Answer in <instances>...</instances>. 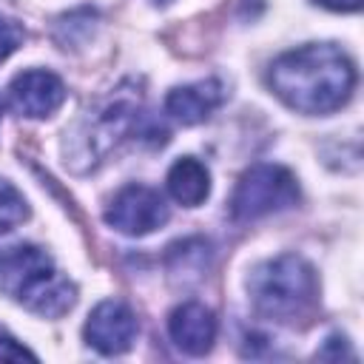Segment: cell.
I'll return each instance as SVG.
<instances>
[{
	"label": "cell",
	"instance_id": "1",
	"mask_svg": "<svg viewBox=\"0 0 364 364\" xmlns=\"http://www.w3.org/2000/svg\"><path fill=\"white\" fill-rule=\"evenodd\" d=\"M267 85L296 114L324 117L350 102L355 91V65L333 43H307L270 63Z\"/></svg>",
	"mask_w": 364,
	"mask_h": 364
},
{
	"label": "cell",
	"instance_id": "2",
	"mask_svg": "<svg viewBox=\"0 0 364 364\" xmlns=\"http://www.w3.org/2000/svg\"><path fill=\"white\" fill-rule=\"evenodd\" d=\"M0 293L43 318H60L77 301L74 282H68L37 245H11L0 250Z\"/></svg>",
	"mask_w": 364,
	"mask_h": 364
},
{
	"label": "cell",
	"instance_id": "3",
	"mask_svg": "<svg viewBox=\"0 0 364 364\" xmlns=\"http://www.w3.org/2000/svg\"><path fill=\"white\" fill-rule=\"evenodd\" d=\"M250 304L273 321H296L307 316L318 296V279L307 259L282 253L259 262L247 276Z\"/></svg>",
	"mask_w": 364,
	"mask_h": 364
},
{
	"label": "cell",
	"instance_id": "4",
	"mask_svg": "<svg viewBox=\"0 0 364 364\" xmlns=\"http://www.w3.org/2000/svg\"><path fill=\"white\" fill-rule=\"evenodd\" d=\"M139 91L128 85L117 88L94 114L65 131V162L74 171H88L100 165L128 134H139Z\"/></svg>",
	"mask_w": 364,
	"mask_h": 364
},
{
	"label": "cell",
	"instance_id": "5",
	"mask_svg": "<svg viewBox=\"0 0 364 364\" xmlns=\"http://www.w3.org/2000/svg\"><path fill=\"white\" fill-rule=\"evenodd\" d=\"M299 202L296 176L273 162H259L247 168L230 196V216L236 222H256L262 216L287 210Z\"/></svg>",
	"mask_w": 364,
	"mask_h": 364
},
{
	"label": "cell",
	"instance_id": "6",
	"mask_svg": "<svg viewBox=\"0 0 364 364\" xmlns=\"http://www.w3.org/2000/svg\"><path fill=\"white\" fill-rule=\"evenodd\" d=\"M168 222V205L148 185H125L105 208V225L125 236H148Z\"/></svg>",
	"mask_w": 364,
	"mask_h": 364
},
{
	"label": "cell",
	"instance_id": "7",
	"mask_svg": "<svg viewBox=\"0 0 364 364\" xmlns=\"http://www.w3.org/2000/svg\"><path fill=\"white\" fill-rule=\"evenodd\" d=\"M136 330H139V324H136L134 310L119 299H105L88 313L82 336H85L88 347H94L97 353L119 355V353L131 350Z\"/></svg>",
	"mask_w": 364,
	"mask_h": 364
},
{
	"label": "cell",
	"instance_id": "8",
	"mask_svg": "<svg viewBox=\"0 0 364 364\" xmlns=\"http://www.w3.org/2000/svg\"><path fill=\"white\" fill-rule=\"evenodd\" d=\"M65 100V85L54 71L28 68L9 82V102L20 117L43 119L51 117Z\"/></svg>",
	"mask_w": 364,
	"mask_h": 364
},
{
	"label": "cell",
	"instance_id": "9",
	"mask_svg": "<svg viewBox=\"0 0 364 364\" xmlns=\"http://www.w3.org/2000/svg\"><path fill=\"white\" fill-rule=\"evenodd\" d=\"M168 336L185 355H205L216 341V316L202 301H182L168 316Z\"/></svg>",
	"mask_w": 364,
	"mask_h": 364
},
{
	"label": "cell",
	"instance_id": "10",
	"mask_svg": "<svg viewBox=\"0 0 364 364\" xmlns=\"http://www.w3.org/2000/svg\"><path fill=\"white\" fill-rule=\"evenodd\" d=\"M225 100V85L219 80H199L188 85H176L165 97V111L182 125L205 122Z\"/></svg>",
	"mask_w": 364,
	"mask_h": 364
},
{
	"label": "cell",
	"instance_id": "11",
	"mask_svg": "<svg viewBox=\"0 0 364 364\" xmlns=\"http://www.w3.org/2000/svg\"><path fill=\"white\" fill-rule=\"evenodd\" d=\"M165 185H168V193H171L179 205L196 208V205H202V202L208 199V193H210V171H208L199 159H193V156H179V159L171 165Z\"/></svg>",
	"mask_w": 364,
	"mask_h": 364
},
{
	"label": "cell",
	"instance_id": "12",
	"mask_svg": "<svg viewBox=\"0 0 364 364\" xmlns=\"http://www.w3.org/2000/svg\"><path fill=\"white\" fill-rule=\"evenodd\" d=\"M94 26H97V11L94 9H77V11H68L57 20L54 26V40L63 46V48H77L80 43H85L91 34H94Z\"/></svg>",
	"mask_w": 364,
	"mask_h": 364
},
{
	"label": "cell",
	"instance_id": "13",
	"mask_svg": "<svg viewBox=\"0 0 364 364\" xmlns=\"http://www.w3.org/2000/svg\"><path fill=\"white\" fill-rule=\"evenodd\" d=\"M205 259H208V242H202V239H185V242L171 245L168 267H171V273H191V276H199Z\"/></svg>",
	"mask_w": 364,
	"mask_h": 364
},
{
	"label": "cell",
	"instance_id": "14",
	"mask_svg": "<svg viewBox=\"0 0 364 364\" xmlns=\"http://www.w3.org/2000/svg\"><path fill=\"white\" fill-rule=\"evenodd\" d=\"M28 202L26 196L9 182V179H0V230H11L17 225H23L28 219Z\"/></svg>",
	"mask_w": 364,
	"mask_h": 364
},
{
	"label": "cell",
	"instance_id": "15",
	"mask_svg": "<svg viewBox=\"0 0 364 364\" xmlns=\"http://www.w3.org/2000/svg\"><path fill=\"white\" fill-rule=\"evenodd\" d=\"M23 40H26L23 26H20L17 20L0 14V63H3L9 54H14V51L23 46Z\"/></svg>",
	"mask_w": 364,
	"mask_h": 364
},
{
	"label": "cell",
	"instance_id": "16",
	"mask_svg": "<svg viewBox=\"0 0 364 364\" xmlns=\"http://www.w3.org/2000/svg\"><path fill=\"white\" fill-rule=\"evenodd\" d=\"M23 358L34 361L37 355H34L28 347H23L11 333H6V330L0 327V361H23Z\"/></svg>",
	"mask_w": 364,
	"mask_h": 364
},
{
	"label": "cell",
	"instance_id": "17",
	"mask_svg": "<svg viewBox=\"0 0 364 364\" xmlns=\"http://www.w3.org/2000/svg\"><path fill=\"white\" fill-rule=\"evenodd\" d=\"M341 353L353 355V353L347 350V338H341V336H330V338L324 341V347L316 353V358H330V361H338V358H341Z\"/></svg>",
	"mask_w": 364,
	"mask_h": 364
},
{
	"label": "cell",
	"instance_id": "18",
	"mask_svg": "<svg viewBox=\"0 0 364 364\" xmlns=\"http://www.w3.org/2000/svg\"><path fill=\"white\" fill-rule=\"evenodd\" d=\"M316 6H324L330 11H358L361 0H313Z\"/></svg>",
	"mask_w": 364,
	"mask_h": 364
},
{
	"label": "cell",
	"instance_id": "19",
	"mask_svg": "<svg viewBox=\"0 0 364 364\" xmlns=\"http://www.w3.org/2000/svg\"><path fill=\"white\" fill-rule=\"evenodd\" d=\"M0 111H3V105H0Z\"/></svg>",
	"mask_w": 364,
	"mask_h": 364
}]
</instances>
